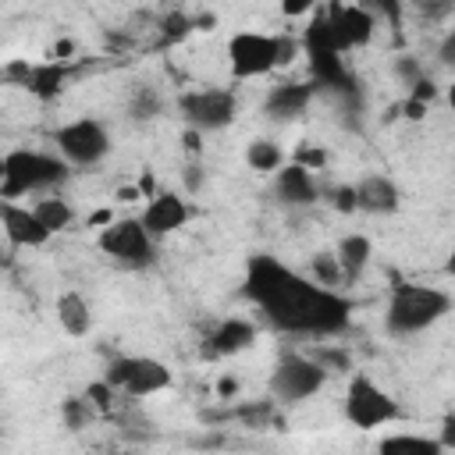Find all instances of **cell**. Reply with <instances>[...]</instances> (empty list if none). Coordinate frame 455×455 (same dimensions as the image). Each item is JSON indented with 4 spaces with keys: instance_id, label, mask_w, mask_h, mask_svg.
Returning a JSON list of instances; mask_svg holds the SVG:
<instances>
[{
    "instance_id": "6da1fadb",
    "label": "cell",
    "mask_w": 455,
    "mask_h": 455,
    "mask_svg": "<svg viewBox=\"0 0 455 455\" xmlns=\"http://www.w3.org/2000/svg\"><path fill=\"white\" fill-rule=\"evenodd\" d=\"M242 291L284 334L327 338L341 334L352 320V302L338 288H327L267 252L249 256Z\"/></svg>"
},
{
    "instance_id": "7a4b0ae2",
    "label": "cell",
    "mask_w": 455,
    "mask_h": 455,
    "mask_svg": "<svg viewBox=\"0 0 455 455\" xmlns=\"http://www.w3.org/2000/svg\"><path fill=\"white\" fill-rule=\"evenodd\" d=\"M451 313V295L434 284H395L384 306V331L391 338H412L430 331Z\"/></svg>"
},
{
    "instance_id": "3957f363",
    "label": "cell",
    "mask_w": 455,
    "mask_h": 455,
    "mask_svg": "<svg viewBox=\"0 0 455 455\" xmlns=\"http://www.w3.org/2000/svg\"><path fill=\"white\" fill-rule=\"evenodd\" d=\"M71 174V164L60 153L43 149H7L0 160V199H18L28 192L60 188Z\"/></svg>"
},
{
    "instance_id": "277c9868",
    "label": "cell",
    "mask_w": 455,
    "mask_h": 455,
    "mask_svg": "<svg viewBox=\"0 0 455 455\" xmlns=\"http://www.w3.org/2000/svg\"><path fill=\"white\" fill-rule=\"evenodd\" d=\"M299 53V43L288 36H267V32H252L242 28L228 39V68L238 82L245 78H263L274 68L291 64Z\"/></svg>"
},
{
    "instance_id": "5b68a950",
    "label": "cell",
    "mask_w": 455,
    "mask_h": 455,
    "mask_svg": "<svg viewBox=\"0 0 455 455\" xmlns=\"http://www.w3.org/2000/svg\"><path fill=\"white\" fill-rule=\"evenodd\" d=\"M327 377H331V370H327L316 355L284 352V355L274 363L267 387H270V398H274L277 405H299V402L320 395L323 384H327Z\"/></svg>"
},
{
    "instance_id": "8992f818",
    "label": "cell",
    "mask_w": 455,
    "mask_h": 455,
    "mask_svg": "<svg viewBox=\"0 0 455 455\" xmlns=\"http://www.w3.org/2000/svg\"><path fill=\"white\" fill-rule=\"evenodd\" d=\"M96 245L107 259H114L117 267H128V270H142L156 259V238L146 231L142 217H117V220L103 224Z\"/></svg>"
},
{
    "instance_id": "52a82bcc",
    "label": "cell",
    "mask_w": 455,
    "mask_h": 455,
    "mask_svg": "<svg viewBox=\"0 0 455 455\" xmlns=\"http://www.w3.org/2000/svg\"><path fill=\"white\" fill-rule=\"evenodd\" d=\"M345 419L359 430H373V427H384V423H395L402 419V409L398 402L366 373H355L345 387V405H341Z\"/></svg>"
},
{
    "instance_id": "ba28073f",
    "label": "cell",
    "mask_w": 455,
    "mask_h": 455,
    "mask_svg": "<svg viewBox=\"0 0 455 455\" xmlns=\"http://www.w3.org/2000/svg\"><path fill=\"white\" fill-rule=\"evenodd\" d=\"M103 377L128 398H149L171 387V370L153 355H114Z\"/></svg>"
},
{
    "instance_id": "9c48e42d",
    "label": "cell",
    "mask_w": 455,
    "mask_h": 455,
    "mask_svg": "<svg viewBox=\"0 0 455 455\" xmlns=\"http://www.w3.org/2000/svg\"><path fill=\"white\" fill-rule=\"evenodd\" d=\"M178 114L185 128H196L203 135L220 132L238 117V96L231 89H192L178 96Z\"/></svg>"
},
{
    "instance_id": "30bf717a",
    "label": "cell",
    "mask_w": 455,
    "mask_h": 455,
    "mask_svg": "<svg viewBox=\"0 0 455 455\" xmlns=\"http://www.w3.org/2000/svg\"><path fill=\"white\" fill-rule=\"evenodd\" d=\"M53 142H57V153L71 167H96L110 153V132L96 117H75V121L60 124L53 132Z\"/></svg>"
},
{
    "instance_id": "8fae6325",
    "label": "cell",
    "mask_w": 455,
    "mask_h": 455,
    "mask_svg": "<svg viewBox=\"0 0 455 455\" xmlns=\"http://www.w3.org/2000/svg\"><path fill=\"white\" fill-rule=\"evenodd\" d=\"M0 224H4V238L14 249H39L53 238V231L36 217L32 206H18L14 199L0 203Z\"/></svg>"
},
{
    "instance_id": "7c38bea8",
    "label": "cell",
    "mask_w": 455,
    "mask_h": 455,
    "mask_svg": "<svg viewBox=\"0 0 455 455\" xmlns=\"http://www.w3.org/2000/svg\"><path fill=\"white\" fill-rule=\"evenodd\" d=\"M270 192H274V199H277L281 206H288V210H302V206H313V203L320 199V185H316L313 171L302 167V164H295V160H291V164H281V167L274 171Z\"/></svg>"
},
{
    "instance_id": "4fadbf2b",
    "label": "cell",
    "mask_w": 455,
    "mask_h": 455,
    "mask_svg": "<svg viewBox=\"0 0 455 455\" xmlns=\"http://www.w3.org/2000/svg\"><path fill=\"white\" fill-rule=\"evenodd\" d=\"M316 89H320L316 82H281V85H274V89L267 92V100H263L267 121H274V124H291V121H299V117L309 110Z\"/></svg>"
},
{
    "instance_id": "5bb4252c",
    "label": "cell",
    "mask_w": 455,
    "mask_h": 455,
    "mask_svg": "<svg viewBox=\"0 0 455 455\" xmlns=\"http://www.w3.org/2000/svg\"><path fill=\"white\" fill-rule=\"evenodd\" d=\"M188 217H192V210H188V203L178 192H156L142 206V224H146V231L156 242L167 238V235H174V231H181L188 224Z\"/></svg>"
},
{
    "instance_id": "9a60e30c",
    "label": "cell",
    "mask_w": 455,
    "mask_h": 455,
    "mask_svg": "<svg viewBox=\"0 0 455 455\" xmlns=\"http://www.w3.org/2000/svg\"><path fill=\"white\" fill-rule=\"evenodd\" d=\"M331 18V28H334V39H338V50L348 53V50H359L373 39V28H377V18L363 7V4H345V7H331L327 11Z\"/></svg>"
},
{
    "instance_id": "2e32d148",
    "label": "cell",
    "mask_w": 455,
    "mask_h": 455,
    "mask_svg": "<svg viewBox=\"0 0 455 455\" xmlns=\"http://www.w3.org/2000/svg\"><path fill=\"white\" fill-rule=\"evenodd\" d=\"M355 196H359V210L370 217H387L398 213L402 206V188L387 174H363L355 181Z\"/></svg>"
},
{
    "instance_id": "e0dca14e",
    "label": "cell",
    "mask_w": 455,
    "mask_h": 455,
    "mask_svg": "<svg viewBox=\"0 0 455 455\" xmlns=\"http://www.w3.org/2000/svg\"><path fill=\"white\" fill-rule=\"evenodd\" d=\"M252 341H256V323H252V320H242V316H228V320H220V323L206 334V355L228 359V355L245 352Z\"/></svg>"
},
{
    "instance_id": "ac0fdd59",
    "label": "cell",
    "mask_w": 455,
    "mask_h": 455,
    "mask_svg": "<svg viewBox=\"0 0 455 455\" xmlns=\"http://www.w3.org/2000/svg\"><path fill=\"white\" fill-rule=\"evenodd\" d=\"M309 57V71H313V82L320 85V89H334V92H341V96H359V89H355V78H352V71L345 68V53H338V50H313V53H306Z\"/></svg>"
},
{
    "instance_id": "d6986e66",
    "label": "cell",
    "mask_w": 455,
    "mask_h": 455,
    "mask_svg": "<svg viewBox=\"0 0 455 455\" xmlns=\"http://www.w3.org/2000/svg\"><path fill=\"white\" fill-rule=\"evenodd\" d=\"M53 313L68 338H85L92 331V302L82 291H60L53 302Z\"/></svg>"
},
{
    "instance_id": "ffe728a7",
    "label": "cell",
    "mask_w": 455,
    "mask_h": 455,
    "mask_svg": "<svg viewBox=\"0 0 455 455\" xmlns=\"http://www.w3.org/2000/svg\"><path fill=\"white\" fill-rule=\"evenodd\" d=\"M334 252H338V263H341L345 284H352V281H359V277H363V270L370 267V256H373V242H370L366 235L352 231V235H341V242L334 245Z\"/></svg>"
},
{
    "instance_id": "44dd1931",
    "label": "cell",
    "mask_w": 455,
    "mask_h": 455,
    "mask_svg": "<svg viewBox=\"0 0 455 455\" xmlns=\"http://www.w3.org/2000/svg\"><path fill=\"white\" fill-rule=\"evenodd\" d=\"M64 82H68L64 64H60V60H43V64H28V75H25V82H21V85H25L36 100L50 103V100H57V96H60Z\"/></svg>"
},
{
    "instance_id": "7402d4cb",
    "label": "cell",
    "mask_w": 455,
    "mask_h": 455,
    "mask_svg": "<svg viewBox=\"0 0 455 455\" xmlns=\"http://www.w3.org/2000/svg\"><path fill=\"white\" fill-rule=\"evenodd\" d=\"M32 210H36V217H39L53 235L68 231L71 220H75V206H71L68 199H60V196H43V199L32 203Z\"/></svg>"
},
{
    "instance_id": "603a6c76",
    "label": "cell",
    "mask_w": 455,
    "mask_h": 455,
    "mask_svg": "<svg viewBox=\"0 0 455 455\" xmlns=\"http://www.w3.org/2000/svg\"><path fill=\"white\" fill-rule=\"evenodd\" d=\"M245 164H249V171H256V174H274V171L284 164V149H281L274 139H252V142L245 146Z\"/></svg>"
},
{
    "instance_id": "cb8c5ba5",
    "label": "cell",
    "mask_w": 455,
    "mask_h": 455,
    "mask_svg": "<svg viewBox=\"0 0 455 455\" xmlns=\"http://www.w3.org/2000/svg\"><path fill=\"white\" fill-rule=\"evenodd\" d=\"M384 455H398V451H419V455H437L444 451L437 437H427V434H391L377 444Z\"/></svg>"
},
{
    "instance_id": "d4e9b609",
    "label": "cell",
    "mask_w": 455,
    "mask_h": 455,
    "mask_svg": "<svg viewBox=\"0 0 455 455\" xmlns=\"http://www.w3.org/2000/svg\"><path fill=\"white\" fill-rule=\"evenodd\" d=\"M96 416H100V409L89 402V395H68V398H60V423L68 430H85Z\"/></svg>"
},
{
    "instance_id": "484cf974",
    "label": "cell",
    "mask_w": 455,
    "mask_h": 455,
    "mask_svg": "<svg viewBox=\"0 0 455 455\" xmlns=\"http://www.w3.org/2000/svg\"><path fill=\"white\" fill-rule=\"evenodd\" d=\"M160 110H164V100L153 85H139L128 100V117L132 121H153V117H160Z\"/></svg>"
},
{
    "instance_id": "4316f807",
    "label": "cell",
    "mask_w": 455,
    "mask_h": 455,
    "mask_svg": "<svg viewBox=\"0 0 455 455\" xmlns=\"http://www.w3.org/2000/svg\"><path fill=\"white\" fill-rule=\"evenodd\" d=\"M309 277L327 284V288H338L345 284V274H341V263H338V252H316L309 259Z\"/></svg>"
},
{
    "instance_id": "83f0119b",
    "label": "cell",
    "mask_w": 455,
    "mask_h": 455,
    "mask_svg": "<svg viewBox=\"0 0 455 455\" xmlns=\"http://www.w3.org/2000/svg\"><path fill=\"white\" fill-rule=\"evenodd\" d=\"M85 395H89V402L100 409V416H110V412H114V402H117V387H114L107 377H100V380L85 384Z\"/></svg>"
},
{
    "instance_id": "f1b7e54d",
    "label": "cell",
    "mask_w": 455,
    "mask_h": 455,
    "mask_svg": "<svg viewBox=\"0 0 455 455\" xmlns=\"http://www.w3.org/2000/svg\"><path fill=\"white\" fill-rule=\"evenodd\" d=\"M377 21H384V25H391V28H398L402 25V0H359Z\"/></svg>"
},
{
    "instance_id": "f546056e",
    "label": "cell",
    "mask_w": 455,
    "mask_h": 455,
    "mask_svg": "<svg viewBox=\"0 0 455 455\" xmlns=\"http://www.w3.org/2000/svg\"><path fill=\"white\" fill-rule=\"evenodd\" d=\"M327 203H331L338 213H355V210H359L355 185H334V188L327 192Z\"/></svg>"
},
{
    "instance_id": "4dcf8cb0",
    "label": "cell",
    "mask_w": 455,
    "mask_h": 455,
    "mask_svg": "<svg viewBox=\"0 0 455 455\" xmlns=\"http://www.w3.org/2000/svg\"><path fill=\"white\" fill-rule=\"evenodd\" d=\"M274 398L270 402H259V405H238L235 412H228V416H238L242 423H249V427H263L267 419H270V412H274Z\"/></svg>"
},
{
    "instance_id": "1f68e13d",
    "label": "cell",
    "mask_w": 455,
    "mask_h": 455,
    "mask_svg": "<svg viewBox=\"0 0 455 455\" xmlns=\"http://www.w3.org/2000/svg\"><path fill=\"white\" fill-rule=\"evenodd\" d=\"M313 355H316L327 370H352V355H348L345 348H331V345H327V348H316Z\"/></svg>"
},
{
    "instance_id": "d6a6232c",
    "label": "cell",
    "mask_w": 455,
    "mask_h": 455,
    "mask_svg": "<svg viewBox=\"0 0 455 455\" xmlns=\"http://www.w3.org/2000/svg\"><path fill=\"white\" fill-rule=\"evenodd\" d=\"M395 78H398V82H405V85H412L416 78H423L419 60H416V57H409V53H402V57L395 60Z\"/></svg>"
},
{
    "instance_id": "836d02e7",
    "label": "cell",
    "mask_w": 455,
    "mask_h": 455,
    "mask_svg": "<svg viewBox=\"0 0 455 455\" xmlns=\"http://www.w3.org/2000/svg\"><path fill=\"white\" fill-rule=\"evenodd\" d=\"M295 164H302V167H309V171H323V167H327V153H323L320 146H302V149L295 153Z\"/></svg>"
},
{
    "instance_id": "e575fe53",
    "label": "cell",
    "mask_w": 455,
    "mask_h": 455,
    "mask_svg": "<svg viewBox=\"0 0 455 455\" xmlns=\"http://www.w3.org/2000/svg\"><path fill=\"white\" fill-rule=\"evenodd\" d=\"M277 7H281L284 18H306L320 7V0H277Z\"/></svg>"
},
{
    "instance_id": "d590c367",
    "label": "cell",
    "mask_w": 455,
    "mask_h": 455,
    "mask_svg": "<svg viewBox=\"0 0 455 455\" xmlns=\"http://www.w3.org/2000/svg\"><path fill=\"white\" fill-rule=\"evenodd\" d=\"M409 96H412V100H419V103H434V100H437V85L423 75V78H416V82L409 85Z\"/></svg>"
},
{
    "instance_id": "8d00e7d4",
    "label": "cell",
    "mask_w": 455,
    "mask_h": 455,
    "mask_svg": "<svg viewBox=\"0 0 455 455\" xmlns=\"http://www.w3.org/2000/svg\"><path fill=\"white\" fill-rule=\"evenodd\" d=\"M437 441L444 451H455V412L441 416V427H437Z\"/></svg>"
},
{
    "instance_id": "74e56055",
    "label": "cell",
    "mask_w": 455,
    "mask_h": 455,
    "mask_svg": "<svg viewBox=\"0 0 455 455\" xmlns=\"http://www.w3.org/2000/svg\"><path fill=\"white\" fill-rule=\"evenodd\" d=\"M437 57H441V64H444V68H455V21H451V28H448V32H444V39H441Z\"/></svg>"
},
{
    "instance_id": "f35d334b",
    "label": "cell",
    "mask_w": 455,
    "mask_h": 455,
    "mask_svg": "<svg viewBox=\"0 0 455 455\" xmlns=\"http://www.w3.org/2000/svg\"><path fill=\"white\" fill-rule=\"evenodd\" d=\"M203 181H206V178H203V167H199V164H188V167H185V188H188V192H199Z\"/></svg>"
},
{
    "instance_id": "ab89813d",
    "label": "cell",
    "mask_w": 455,
    "mask_h": 455,
    "mask_svg": "<svg viewBox=\"0 0 455 455\" xmlns=\"http://www.w3.org/2000/svg\"><path fill=\"white\" fill-rule=\"evenodd\" d=\"M427 107H430V103H419V100L409 96V100L402 103V114H405L409 121H419V117H427Z\"/></svg>"
},
{
    "instance_id": "60d3db41",
    "label": "cell",
    "mask_w": 455,
    "mask_h": 455,
    "mask_svg": "<svg viewBox=\"0 0 455 455\" xmlns=\"http://www.w3.org/2000/svg\"><path fill=\"white\" fill-rule=\"evenodd\" d=\"M71 53H75V43H71V39H57L53 50H50V60H60V64H64Z\"/></svg>"
},
{
    "instance_id": "b9f144b4",
    "label": "cell",
    "mask_w": 455,
    "mask_h": 455,
    "mask_svg": "<svg viewBox=\"0 0 455 455\" xmlns=\"http://www.w3.org/2000/svg\"><path fill=\"white\" fill-rule=\"evenodd\" d=\"M235 395H238V380H235V377H220V380H217V398L228 402V398H235Z\"/></svg>"
},
{
    "instance_id": "7bdbcfd3",
    "label": "cell",
    "mask_w": 455,
    "mask_h": 455,
    "mask_svg": "<svg viewBox=\"0 0 455 455\" xmlns=\"http://www.w3.org/2000/svg\"><path fill=\"white\" fill-rule=\"evenodd\" d=\"M185 149H188V153H199V149H203V132L185 128Z\"/></svg>"
},
{
    "instance_id": "ee69618b",
    "label": "cell",
    "mask_w": 455,
    "mask_h": 455,
    "mask_svg": "<svg viewBox=\"0 0 455 455\" xmlns=\"http://www.w3.org/2000/svg\"><path fill=\"white\" fill-rule=\"evenodd\" d=\"M139 192H142V199L156 196V181H153V174H142V178H139Z\"/></svg>"
},
{
    "instance_id": "f6af8a7d",
    "label": "cell",
    "mask_w": 455,
    "mask_h": 455,
    "mask_svg": "<svg viewBox=\"0 0 455 455\" xmlns=\"http://www.w3.org/2000/svg\"><path fill=\"white\" fill-rule=\"evenodd\" d=\"M117 199L121 203H132V199H142V192H139V185L135 188H117Z\"/></svg>"
},
{
    "instance_id": "bcb514c9",
    "label": "cell",
    "mask_w": 455,
    "mask_h": 455,
    "mask_svg": "<svg viewBox=\"0 0 455 455\" xmlns=\"http://www.w3.org/2000/svg\"><path fill=\"white\" fill-rule=\"evenodd\" d=\"M110 220H114V213H110V210H96V213L89 217V224H110Z\"/></svg>"
},
{
    "instance_id": "7dc6e473",
    "label": "cell",
    "mask_w": 455,
    "mask_h": 455,
    "mask_svg": "<svg viewBox=\"0 0 455 455\" xmlns=\"http://www.w3.org/2000/svg\"><path fill=\"white\" fill-rule=\"evenodd\" d=\"M444 270L455 277V245H451V252H448V259H444Z\"/></svg>"
},
{
    "instance_id": "c3c4849f",
    "label": "cell",
    "mask_w": 455,
    "mask_h": 455,
    "mask_svg": "<svg viewBox=\"0 0 455 455\" xmlns=\"http://www.w3.org/2000/svg\"><path fill=\"white\" fill-rule=\"evenodd\" d=\"M448 107L455 110V85H448Z\"/></svg>"
}]
</instances>
